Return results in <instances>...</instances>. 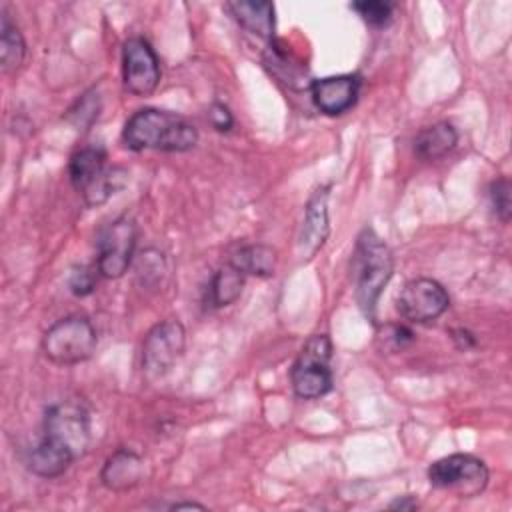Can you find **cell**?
I'll list each match as a JSON object with an SVG mask.
<instances>
[{"mask_svg": "<svg viewBox=\"0 0 512 512\" xmlns=\"http://www.w3.org/2000/svg\"><path fill=\"white\" fill-rule=\"evenodd\" d=\"M122 140L130 150L136 152H188L198 142V130L194 124L174 112L142 108L134 112L124 124Z\"/></svg>", "mask_w": 512, "mask_h": 512, "instance_id": "1", "label": "cell"}, {"mask_svg": "<svg viewBox=\"0 0 512 512\" xmlns=\"http://www.w3.org/2000/svg\"><path fill=\"white\" fill-rule=\"evenodd\" d=\"M350 8L354 12H358V16H362L364 22H368L370 26H386L392 18L394 12V4L392 2H384V0H360L350 4Z\"/></svg>", "mask_w": 512, "mask_h": 512, "instance_id": "20", "label": "cell"}, {"mask_svg": "<svg viewBox=\"0 0 512 512\" xmlns=\"http://www.w3.org/2000/svg\"><path fill=\"white\" fill-rule=\"evenodd\" d=\"M186 330L174 320H162L154 324L142 342V370L150 378L164 376L184 354Z\"/></svg>", "mask_w": 512, "mask_h": 512, "instance_id": "7", "label": "cell"}, {"mask_svg": "<svg viewBox=\"0 0 512 512\" xmlns=\"http://www.w3.org/2000/svg\"><path fill=\"white\" fill-rule=\"evenodd\" d=\"M98 344L96 330L86 316H66L54 322L42 336V350L48 360L60 366L88 360Z\"/></svg>", "mask_w": 512, "mask_h": 512, "instance_id": "4", "label": "cell"}, {"mask_svg": "<svg viewBox=\"0 0 512 512\" xmlns=\"http://www.w3.org/2000/svg\"><path fill=\"white\" fill-rule=\"evenodd\" d=\"M458 132L450 122H436L422 128L414 138V152L422 160H438L454 150Z\"/></svg>", "mask_w": 512, "mask_h": 512, "instance_id": "15", "label": "cell"}, {"mask_svg": "<svg viewBox=\"0 0 512 512\" xmlns=\"http://www.w3.org/2000/svg\"><path fill=\"white\" fill-rule=\"evenodd\" d=\"M98 276L100 274H98L96 268L76 266V268H72V272L68 276V288L74 296H88V294L94 292Z\"/></svg>", "mask_w": 512, "mask_h": 512, "instance_id": "23", "label": "cell"}, {"mask_svg": "<svg viewBox=\"0 0 512 512\" xmlns=\"http://www.w3.org/2000/svg\"><path fill=\"white\" fill-rule=\"evenodd\" d=\"M242 288H244V274L226 262L210 280V286H208L210 304L216 308L230 306L240 298Z\"/></svg>", "mask_w": 512, "mask_h": 512, "instance_id": "18", "label": "cell"}, {"mask_svg": "<svg viewBox=\"0 0 512 512\" xmlns=\"http://www.w3.org/2000/svg\"><path fill=\"white\" fill-rule=\"evenodd\" d=\"M490 204L496 216L502 222H508L512 216V198H510V182L508 178H498L490 184Z\"/></svg>", "mask_w": 512, "mask_h": 512, "instance_id": "22", "label": "cell"}, {"mask_svg": "<svg viewBox=\"0 0 512 512\" xmlns=\"http://www.w3.org/2000/svg\"><path fill=\"white\" fill-rule=\"evenodd\" d=\"M376 340L384 352H400L414 340V332L404 324H384Z\"/></svg>", "mask_w": 512, "mask_h": 512, "instance_id": "21", "label": "cell"}, {"mask_svg": "<svg viewBox=\"0 0 512 512\" xmlns=\"http://www.w3.org/2000/svg\"><path fill=\"white\" fill-rule=\"evenodd\" d=\"M40 444L50 448L68 464L82 458L90 444V414L86 406L80 400H62L52 404L44 416V434Z\"/></svg>", "mask_w": 512, "mask_h": 512, "instance_id": "3", "label": "cell"}, {"mask_svg": "<svg viewBox=\"0 0 512 512\" xmlns=\"http://www.w3.org/2000/svg\"><path fill=\"white\" fill-rule=\"evenodd\" d=\"M450 304L444 286L432 278H416L404 284L396 298V308L408 322L424 324L436 320Z\"/></svg>", "mask_w": 512, "mask_h": 512, "instance_id": "10", "label": "cell"}, {"mask_svg": "<svg viewBox=\"0 0 512 512\" xmlns=\"http://www.w3.org/2000/svg\"><path fill=\"white\" fill-rule=\"evenodd\" d=\"M26 56V42L22 38V32L18 26L10 20L8 12H2V24H0V62L2 70L10 72L16 70Z\"/></svg>", "mask_w": 512, "mask_h": 512, "instance_id": "19", "label": "cell"}, {"mask_svg": "<svg viewBox=\"0 0 512 512\" xmlns=\"http://www.w3.org/2000/svg\"><path fill=\"white\" fill-rule=\"evenodd\" d=\"M328 188H318L304 210V220L298 232V256L310 260L322 248L328 238Z\"/></svg>", "mask_w": 512, "mask_h": 512, "instance_id": "11", "label": "cell"}, {"mask_svg": "<svg viewBox=\"0 0 512 512\" xmlns=\"http://www.w3.org/2000/svg\"><path fill=\"white\" fill-rule=\"evenodd\" d=\"M122 80L134 96H148L160 82V64L148 40L132 36L122 46Z\"/></svg>", "mask_w": 512, "mask_h": 512, "instance_id": "9", "label": "cell"}, {"mask_svg": "<svg viewBox=\"0 0 512 512\" xmlns=\"http://www.w3.org/2000/svg\"><path fill=\"white\" fill-rule=\"evenodd\" d=\"M276 250L266 244H246L240 246L230 258L228 264L238 268L244 276H272L276 270Z\"/></svg>", "mask_w": 512, "mask_h": 512, "instance_id": "17", "label": "cell"}, {"mask_svg": "<svg viewBox=\"0 0 512 512\" xmlns=\"http://www.w3.org/2000/svg\"><path fill=\"white\" fill-rule=\"evenodd\" d=\"M488 468L484 460L472 454H450L428 468V480L432 486L452 490L460 498H472L480 494L488 484Z\"/></svg>", "mask_w": 512, "mask_h": 512, "instance_id": "6", "label": "cell"}, {"mask_svg": "<svg viewBox=\"0 0 512 512\" xmlns=\"http://www.w3.org/2000/svg\"><path fill=\"white\" fill-rule=\"evenodd\" d=\"M332 342L326 334H314L302 346L292 372V388L298 398L314 400L332 390Z\"/></svg>", "mask_w": 512, "mask_h": 512, "instance_id": "5", "label": "cell"}, {"mask_svg": "<svg viewBox=\"0 0 512 512\" xmlns=\"http://www.w3.org/2000/svg\"><path fill=\"white\" fill-rule=\"evenodd\" d=\"M208 118H210V124H212L218 132H228V130L234 126L232 112H230L228 106L222 104V102H214V104L210 106Z\"/></svg>", "mask_w": 512, "mask_h": 512, "instance_id": "24", "label": "cell"}, {"mask_svg": "<svg viewBox=\"0 0 512 512\" xmlns=\"http://www.w3.org/2000/svg\"><path fill=\"white\" fill-rule=\"evenodd\" d=\"M144 476V460L128 450L118 448L112 456L106 458L100 470V482L112 492H124L134 488Z\"/></svg>", "mask_w": 512, "mask_h": 512, "instance_id": "13", "label": "cell"}, {"mask_svg": "<svg viewBox=\"0 0 512 512\" xmlns=\"http://www.w3.org/2000/svg\"><path fill=\"white\" fill-rule=\"evenodd\" d=\"M352 272L356 286V302L360 310L368 318H372L376 302L394 272L392 250L372 228H364L358 236L352 258Z\"/></svg>", "mask_w": 512, "mask_h": 512, "instance_id": "2", "label": "cell"}, {"mask_svg": "<svg viewBox=\"0 0 512 512\" xmlns=\"http://www.w3.org/2000/svg\"><path fill=\"white\" fill-rule=\"evenodd\" d=\"M360 92V78L354 74H338L314 80L310 86L316 108L324 114L336 116L356 104Z\"/></svg>", "mask_w": 512, "mask_h": 512, "instance_id": "12", "label": "cell"}, {"mask_svg": "<svg viewBox=\"0 0 512 512\" xmlns=\"http://www.w3.org/2000/svg\"><path fill=\"white\" fill-rule=\"evenodd\" d=\"M390 508H392V510H414V508H418V502H416L412 496H402V498L394 500V502L390 504Z\"/></svg>", "mask_w": 512, "mask_h": 512, "instance_id": "26", "label": "cell"}, {"mask_svg": "<svg viewBox=\"0 0 512 512\" xmlns=\"http://www.w3.org/2000/svg\"><path fill=\"white\" fill-rule=\"evenodd\" d=\"M226 10L252 34L272 38L274 34V6L270 2H226Z\"/></svg>", "mask_w": 512, "mask_h": 512, "instance_id": "16", "label": "cell"}, {"mask_svg": "<svg viewBox=\"0 0 512 512\" xmlns=\"http://www.w3.org/2000/svg\"><path fill=\"white\" fill-rule=\"evenodd\" d=\"M170 508L172 510H182V508H200V510H204V504H198V502H176Z\"/></svg>", "mask_w": 512, "mask_h": 512, "instance_id": "27", "label": "cell"}, {"mask_svg": "<svg viewBox=\"0 0 512 512\" xmlns=\"http://www.w3.org/2000/svg\"><path fill=\"white\" fill-rule=\"evenodd\" d=\"M106 160L108 156L102 146H84L72 154L68 164V174L78 194L86 196L98 184V180L108 170Z\"/></svg>", "mask_w": 512, "mask_h": 512, "instance_id": "14", "label": "cell"}, {"mask_svg": "<svg viewBox=\"0 0 512 512\" xmlns=\"http://www.w3.org/2000/svg\"><path fill=\"white\" fill-rule=\"evenodd\" d=\"M136 246V224L128 216H120L106 224L98 236L96 270L102 278H120L130 266Z\"/></svg>", "mask_w": 512, "mask_h": 512, "instance_id": "8", "label": "cell"}, {"mask_svg": "<svg viewBox=\"0 0 512 512\" xmlns=\"http://www.w3.org/2000/svg\"><path fill=\"white\" fill-rule=\"evenodd\" d=\"M452 340L460 350H470L476 346V338L472 332H468L466 328H456L452 330Z\"/></svg>", "mask_w": 512, "mask_h": 512, "instance_id": "25", "label": "cell"}]
</instances>
